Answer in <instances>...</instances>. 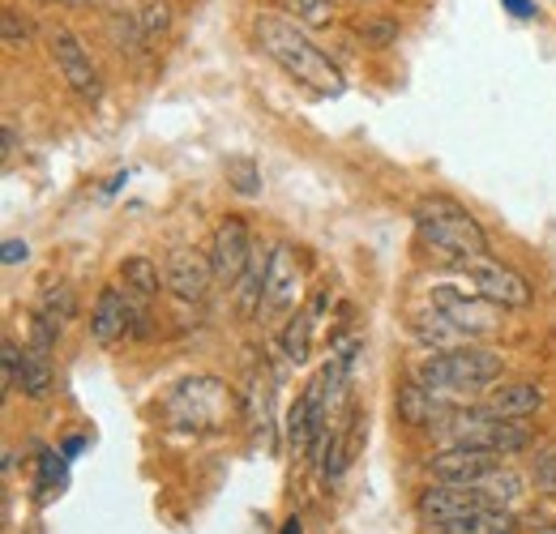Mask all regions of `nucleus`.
Wrapping results in <instances>:
<instances>
[{"mask_svg": "<svg viewBox=\"0 0 556 534\" xmlns=\"http://www.w3.org/2000/svg\"><path fill=\"white\" fill-rule=\"evenodd\" d=\"M227 171H231V185H236L244 198H257V193H262V180H253V176H257V167H253L249 158H231V167H227Z\"/></svg>", "mask_w": 556, "mask_h": 534, "instance_id": "obj_32", "label": "nucleus"}, {"mask_svg": "<svg viewBox=\"0 0 556 534\" xmlns=\"http://www.w3.org/2000/svg\"><path fill=\"white\" fill-rule=\"evenodd\" d=\"M531 483H535V492H544V496H556V445H544V449L535 454Z\"/></svg>", "mask_w": 556, "mask_h": 534, "instance_id": "obj_29", "label": "nucleus"}, {"mask_svg": "<svg viewBox=\"0 0 556 534\" xmlns=\"http://www.w3.org/2000/svg\"><path fill=\"white\" fill-rule=\"evenodd\" d=\"M48 52H52L56 73L65 77V86H70L81 103H99L103 99V73H99L94 56L86 52V43L73 35L70 26H56L48 35Z\"/></svg>", "mask_w": 556, "mask_h": 534, "instance_id": "obj_6", "label": "nucleus"}, {"mask_svg": "<svg viewBox=\"0 0 556 534\" xmlns=\"http://www.w3.org/2000/svg\"><path fill=\"white\" fill-rule=\"evenodd\" d=\"M26 257H30L26 240H4V266H17V262H26Z\"/></svg>", "mask_w": 556, "mask_h": 534, "instance_id": "obj_33", "label": "nucleus"}, {"mask_svg": "<svg viewBox=\"0 0 556 534\" xmlns=\"http://www.w3.org/2000/svg\"><path fill=\"white\" fill-rule=\"evenodd\" d=\"M505 4L514 17H535V4H527V0H505Z\"/></svg>", "mask_w": 556, "mask_h": 534, "instance_id": "obj_35", "label": "nucleus"}, {"mask_svg": "<svg viewBox=\"0 0 556 534\" xmlns=\"http://www.w3.org/2000/svg\"><path fill=\"white\" fill-rule=\"evenodd\" d=\"M282 432H287V449H291L295 458L321 454V436H317V423H313V410H308L304 394L287 406V415H282Z\"/></svg>", "mask_w": 556, "mask_h": 534, "instance_id": "obj_19", "label": "nucleus"}, {"mask_svg": "<svg viewBox=\"0 0 556 534\" xmlns=\"http://www.w3.org/2000/svg\"><path fill=\"white\" fill-rule=\"evenodd\" d=\"M287 13H291L300 26H308V30H330L334 17H339L334 0H287Z\"/></svg>", "mask_w": 556, "mask_h": 534, "instance_id": "obj_24", "label": "nucleus"}, {"mask_svg": "<svg viewBox=\"0 0 556 534\" xmlns=\"http://www.w3.org/2000/svg\"><path fill=\"white\" fill-rule=\"evenodd\" d=\"M163 282L167 291L180 300V304H193L202 308L210 300V287H214V266H210V253H198V249H167L163 257Z\"/></svg>", "mask_w": 556, "mask_h": 534, "instance_id": "obj_9", "label": "nucleus"}, {"mask_svg": "<svg viewBox=\"0 0 556 534\" xmlns=\"http://www.w3.org/2000/svg\"><path fill=\"white\" fill-rule=\"evenodd\" d=\"M480 505H492L484 487H458V483H428L416 496V513L428 522V526H445Z\"/></svg>", "mask_w": 556, "mask_h": 534, "instance_id": "obj_13", "label": "nucleus"}, {"mask_svg": "<svg viewBox=\"0 0 556 534\" xmlns=\"http://www.w3.org/2000/svg\"><path fill=\"white\" fill-rule=\"evenodd\" d=\"M399 22L394 17H364L359 26H355V39L364 43V48H372V52H381V48H394L399 43Z\"/></svg>", "mask_w": 556, "mask_h": 534, "instance_id": "obj_25", "label": "nucleus"}, {"mask_svg": "<svg viewBox=\"0 0 556 534\" xmlns=\"http://www.w3.org/2000/svg\"><path fill=\"white\" fill-rule=\"evenodd\" d=\"M17 390L35 402L52 398L56 377H52V364H48V355H43V351H35V346H26V351H22V385H17Z\"/></svg>", "mask_w": 556, "mask_h": 534, "instance_id": "obj_22", "label": "nucleus"}, {"mask_svg": "<svg viewBox=\"0 0 556 534\" xmlns=\"http://www.w3.org/2000/svg\"><path fill=\"white\" fill-rule=\"evenodd\" d=\"M30 30H35V26H30L13 4L0 9V39H4V48H26V43H30Z\"/></svg>", "mask_w": 556, "mask_h": 534, "instance_id": "obj_28", "label": "nucleus"}, {"mask_svg": "<svg viewBox=\"0 0 556 534\" xmlns=\"http://www.w3.org/2000/svg\"><path fill=\"white\" fill-rule=\"evenodd\" d=\"M437 534H518V518L514 509H501V505H480L445 526H437Z\"/></svg>", "mask_w": 556, "mask_h": 534, "instance_id": "obj_16", "label": "nucleus"}, {"mask_svg": "<svg viewBox=\"0 0 556 534\" xmlns=\"http://www.w3.org/2000/svg\"><path fill=\"white\" fill-rule=\"evenodd\" d=\"M253 253H257V240H253L249 223H244L240 214H227V218L214 227V236H210L214 282L231 291V287L244 278V269H249V262H253Z\"/></svg>", "mask_w": 556, "mask_h": 534, "instance_id": "obj_7", "label": "nucleus"}, {"mask_svg": "<svg viewBox=\"0 0 556 534\" xmlns=\"http://www.w3.org/2000/svg\"><path fill=\"white\" fill-rule=\"evenodd\" d=\"M13 154H17V129H13V125H4V167L13 163Z\"/></svg>", "mask_w": 556, "mask_h": 534, "instance_id": "obj_34", "label": "nucleus"}, {"mask_svg": "<svg viewBox=\"0 0 556 534\" xmlns=\"http://www.w3.org/2000/svg\"><path fill=\"white\" fill-rule=\"evenodd\" d=\"M253 39L257 48L275 61L295 86H304L308 94L317 99H339L348 90V77L339 73V65L300 30L295 17H282V13H257L253 17Z\"/></svg>", "mask_w": 556, "mask_h": 534, "instance_id": "obj_1", "label": "nucleus"}, {"mask_svg": "<svg viewBox=\"0 0 556 534\" xmlns=\"http://www.w3.org/2000/svg\"><path fill=\"white\" fill-rule=\"evenodd\" d=\"M0 364H4V381H0V390L13 394V390L22 385V346H17L13 338L0 342Z\"/></svg>", "mask_w": 556, "mask_h": 534, "instance_id": "obj_30", "label": "nucleus"}, {"mask_svg": "<svg viewBox=\"0 0 556 534\" xmlns=\"http://www.w3.org/2000/svg\"><path fill=\"white\" fill-rule=\"evenodd\" d=\"M412 223H416V240L441 262L450 266H463V262H476L488 257V231L480 227V218L454 198H424L412 209Z\"/></svg>", "mask_w": 556, "mask_h": 534, "instance_id": "obj_2", "label": "nucleus"}, {"mask_svg": "<svg viewBox=\"0 0 556 534\" xmlns=\"http://www.w3.org/2000/svg\"><path fill=\"white\" fill-rule=\"evenodd\" d=\"M463 274L471 282V291H480L484 300H492L501 313H522L531 304V287L518 269L501 266V262H488V257H476V262H463Z\"/></svg>", "mask_w": 556, "mask_h": 534, "instance_id": "obj_8", "label": "nucleus"}, {"mask_svg": "<svg viewBox=\"0 0 556 534\" xmlns=\"http://www.w3.org/2000/svg\"><path fill=\"white\" fill-rule=\"evenodd\" d=\"M39 479H43L48 492H61V487L70 483V470L56 458V449H43V454H39Z\"/></svg>", "mask_w": 556, "mask_h": 534, "instance_id": "obj_31", "label": "nucleus"}, {"mask_svg": "<svg viewBox=\"0 0 556 534\" xmlns=\"http://www.w3.org/2000/svg\"><path fill=\"white\" fill-rule=\"evenodd\" d=\"M313 330H317V313H313V308H295V313L282 321L278 346H282V355H287L291 364H304V359L313 355Z\"/></svg>", "mask_w": 556, "mask_h": 534, "instance_id": "obj_20", "label": "nucleus"}, {"mask_svg": "<svg viewBox=\"0 0 556 534\" xmlns=\"http://www.w3.org/2000/svg\"><path fill=\"white\" fill-rule=\"evenodd\" d=\"M282 534H304V522H300V518H287V526H282Z\"/></svg>", "mask_w": 556, "mask_h": 534, "instance_id": "obj_37", "label": "nucleus"}, {"mask_svg": "<svg viewBox=\"0 0 556 534\" xmlns=\"http://www.w3.org/2000/svg\"><path fill=\"white\" fill-rule=\"evenodd\" d=\"M108 39H112V48L125 56V61H141L154 43L146 39V30H141L138 22V9H108Z\"/></svg>", "mask_w": 556, "mask_h": 534, "instance_id": "obj_18", "label": "nucleus"}, {"mask_svg": "<svg viewBox=\"0 0 556 534\" xmlns=\"http://www.w3.org/2000/svg\"><path fill=\"white\" fill-rule=\"evenodd\" d=\"M441 432L450 436V445H471V449H488V454H496V458L522 454V449L535 441V436H531V428H527L522 419H496V415H488L484 406L450 415V423H445Z\"/></svg>", "mask_w": 556, "mask_h": 534, "instance_id": "obj_5", "label": "nucleus"}, {"mask_svg": "<svg viewBox=\"0 0 556 534\" xmlns=\"http://www.w3.org/2000/svg\"><path fill=\"white\" fill-rule=\"evenodd\" d=\"M48 4H70V9H81V4H94V0H48Z\"/></svg>", "mask_w": 556, "mask_h": 534, "instance_id": "obj_38", "label": "nucleus"}, {"mask_svg": "<svg viewBox=\"0 0 556 534\" xmlns=\"http://www.w3.org/2000/svg\"><path fill=\"white\" fill-rule=\"evenodd\" d=\"M480 406L496 419H522L527 423L531 415L544 410V385L540 381H496Z\"/></svg>", "mask_w": 556, "mask_h": 534, "instance_id": "obj_14", "label": "nucleus"}, {"mask_svg": "<svg viewBox=\"0 0 556 534\" xmlns=\"http://www.w3.org/2000/svg\"><path fill=\"white\" fill-rule=\"evenodd\" d=\"M163 419L176 432H193V436L218 432L231 419V390L218 377H185L163 398Z\"/></svg>", "mask_w": 556, "mask_h": 534, "instance_id": "obj_4", "label": "nucleus"}, {"mask_svg": "<svg viewBox=\"0 0 556 534\" xmlns=\"http://www.w3.org/2000/svg\"><path fill=\"white\" fill-rule=\"evenodd\" d=\"M540 534H556V526H548V531H540Z\"/></svg>", "mask_w": 556, "mask_h": 534, "instance_id": "obj_39", "label": "nucleus"}, {"mask_svg": "<svg viewBox=\"0 0 556 534\" xmlns=\"http://www.w3.org/2000/svg\"><path fill=\"white\" fill-rule=\"evenodd\" d=\"M39 308L65 326V321L77 317V295H73L70 282H48V287H43V295H39Z\"/></svg>", "mask_w": 556, "mask_h": 534, "instance_id": "obj_26", "label": "nucleus"}, {"mask_svg": "<svg viewBox=\"0 0 556 534\" xmlns=\"http://www.w3.org/2000/svg\"><path fill=\"white\" fill-rule=\"evenodd\" d=\"M496 470H501V458L488 449H471V445H450L428 458V474L437 483H458V487H480Z\"/></svg>", "mask_w": 556, "mask_h": 534, "instance_id": "obj_12", "label": "nucleus"}, {"mask_svg": "<svg viewBox=\"0 0 556 534\" xmlns=\"http://www.w3.org/2000/svg\"><path fill=\"white\" fill-rule=\"evenodd\" d=\"M501 377V355L484 351L476 342L454 346V351H432L416 364V381L445 398H467V394H488Z\"/></svg>", "mask_w": 556, "mask_h": 534, "instance_id": "obj_3", "label": "nucleus"}, {"mask_svg": "<svg viewBox=\"0 0 556 534\" xmlns=\"http://www.w3.org/2000/svg\"><path fill=\"white\" fill-rule=\"evenodd\" d=\"M81 445H86V441H81V436H73V441H65V449H61V454H65V458H77V454H81Z\"/></svg>", "mask_w": 556, "mask_h": 534, "instance_id": "obj_36", "label": "nucleus"}, {"mask_svg": "<svg viewBox=\"0 0 556 534\" xmlns=\"http://www.w3.org/2000/svg\"><path fill=\"white\" fill-rule=\"evenodd\" d=\"M138 22H141V30H146V39L159 43V39H167L172 26H176V4H172V0H141Z\"/></svg>", "mask_w": 556, "mask_h": 534, "instance_id": "obj_23", "label": "nucleus"}, {"mask_svg": "<svg viewBox=\"0 0 556 534\" xmlns=\"http://www.w3.org/2000/svg\"><path fill=\"white\" fill-rule=\"evenodd\" d=\"M116 274H121V282H125V291H129L138 304H146V308H150V300L159 295V287H167V282H163V266H154L150 257H125Z\"/></svg>", "mask_w": 556, "mask_h": 534, "instance_id": "obj_21", "label": "nucleus"}, {"mask_svg": "<svg viewBox=\"0 0 556 534\" xmlns=\"http://www.w3.org/2000/svg\"><path fill=\"white\" fill-rule=\"evenodd\" d=\"M300 291H304V262L291 244H275L270 262H266V295H262V321L300 308Z\"/></svg>", "mask_w": 556, "mask_h": 534, "instance_id": "obj_11", "label": "nucleus"}, {"mask_svg": "<svg viewBox=\"0 0 556 534\" xmlns=\"http://www.w3.org/2000/svg\"><path fill=\"white\" fill-rule=\"evenodd\" d=\"M412 334H416L419 346H428V351H454V346H467L471 338L463 334L441 308H424L412 317Z\"/></svg>", "mask_w": 556, "mask_h": 534, "instance_id": "obj_17", "label": "nucleus"}, {"mask_svg": "<svg viewBox=\"0 0 556 534\" xmlns=\"http://www.w3.org/2000/svg\"><path fill=\"white\" fill-rule=\"evenodd\" d=\"M94 4H112V0H94Z\"/></svg>", "mask_w": 556, "mask_h": 534, "instance_id": "obj_40", "label": "nucleus"}, {"mask_svg": "<svg viewBox=\"0 0 556 534\" xmlns=\"http://www.w3.org/2000/svg\"><path fill=\"white\" fill-rule=\"evenodd\" d=\"M61 330H65V326H61L56 317H48L43 308H35V313H30V346H35V351L52 355V346L61 342Z\"/></svg>", "mask_w": 556, "mask_h": 534, "instance_id": "obj_27", "label": "nucleus"}, {"mask_svg": "<svg viewBox=\"0 0 556 534\" xmlns=\"http://www.w3.org/2000/svg\"><path fill=\"white\" fill-rule=\"evenodd\" d=\"M428 300H432V308H441L458 330L467 338H488L501 330V313H496V304L484 300L480 291L476 295H467V291H458V287H450V282H441V287H432L428 291Z\"/></svg>", "mask_w": 556, "mask_h": 534, "instance_id": "obj_10", "label": "nucleus"}, {"mask_svg": "<svg viewBox=\"0 0 556 534\" xmlns=\"http://www.w3.org/2000/svg\"><path fill=\"white\" fill-rule=\"evenodd\" d=\"M445 394H437V390H428L424 381H403L399 390H394V419L403 423V428H428V423H437L441 415H445Z\"/></svg>", "mask_w": 556, "mask_h": 534, "instance_id": "obj_15", "label": "nucleus"}]
</instances>
